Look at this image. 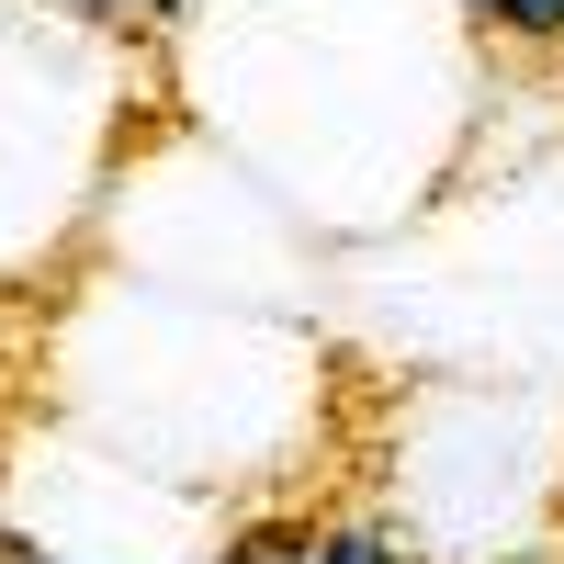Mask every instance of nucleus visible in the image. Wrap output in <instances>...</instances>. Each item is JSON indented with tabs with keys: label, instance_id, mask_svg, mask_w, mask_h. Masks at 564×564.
Returning <instances> with one entry per match:
<instances>
[{
	"label": "nucleus",
	"instance_id": "nucleus-1",
	"mask_svg": "<svg viewBox=\"0 0 564 564\" xmlns=\"http://www.w3.org/2000/svg\"><path fill=\"white\" fill-rule=\"evenodd\" d=\"M316 553V531H294V520H260V531H238L215 564H305Z\"/></svg>",
	"mask_w": 564,
	"mask_h": 564
},
{
	"label": "nucleus",
	"instance_id": "nucleus-2",
	"mask_svg": "<svg viewBox=\"0 0 564 564\" xmlns=\"http://www.w3.org/2000/svg\"><path fill=\"white\" fill-rule=\"evenodd\" d=\"M305 564H406V553H395L384 531H316V553H305Z\"/></svg>",
	"mask_w": 564,
	"mask_h": 564
},
{
	"label": "nucleus",
	"instance_id": "nucleus-3",
	"mask_svg": "<svg viewBox=\"0 0 564 564\" xmlns=\"http://www.w3.org/2000/svg\"><path fill=\"white\" fill-rule=\"evenodd\" d=\"M79 12H148V23H159V12H170V0H79Z\"/></svg>",
	"mask_w": 564,
	"mask_h": 564
},
{
	"label": "nucleus",
	"instance_id": "nucleus-4",
	"mask_svg": "<svg viewBox=\"0 0 564 564\" xmlns=\"http://www.w3.org/2000/svg\"><path fill=\"white\" fill-rule=\"evenodd\" d=\"M34 564H45V553H34Z\"/></svg>",
	"mask_w": 564,
	"mask_h": 564
}]
</instances>
